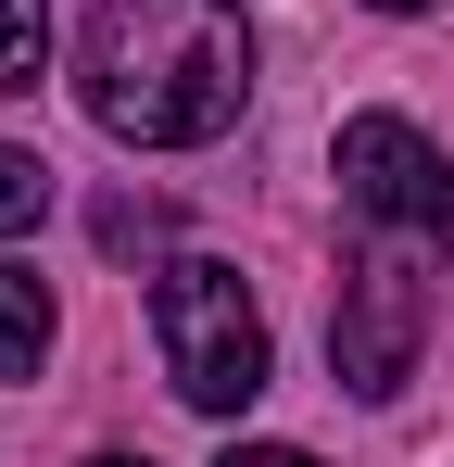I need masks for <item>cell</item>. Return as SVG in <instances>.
<instances>
[{"label":"cell","instance_id":"cell-4","mask_svg":"<svg viewBox=\"0 0 454 467\" xmlns=\"http://www.w3.org/2000/svg\"><path fill=\"white\" fill-rule=\"evenodd\" d=\"M341 202L366 228H404V240L454 253V152H429L404 114H354L341 127Z\"/></svg>","mask_w":454,"mask_h":467},{"label":"cell","instance_id":"cell-1","mask_svg":"<svg viewBox=\"0 0 454 467\" xmlns=\"http://www.w3.org/2000/svg\"><path fill=\"white\" fill-rule=\"evenodd\" d=\"M76 101L127 152H202L253 101V26L240 0H101L76 38Z\"/></svg>","mask_w":454,"mask_h":467},{"label":"cell","instance_id":"cell-10","mask_svg":"<svg viewBox=\"0 0 454 467\" xmlns=\"http://www.w3.org/2000/svg\"><path fill=\"white\" fill-rule=\"evenodd\" d=\"M88 467H151V455H88Z\"/></svg>","mask_w":454,"mask_h":467},{"label":"cell","instance_id":"cell-3","mask_svg":"<svg viewBox=\"0 0 454 467\" xmlns=\"http://www.w3.org/2000/svg\"><path fill=\"white\" fill-rule=\"evenodd\" d=\"M417 341H429V265H417V253H354V265H341V316H328L341 391L391 404V391L417 379Z\"/></svg>","mask_w":454,"mask_h":467},{"label":"cell","instance_id":"cell-2","mask_svg":"<svg viewBox=\"0 0 454 467\" xmlns=\"http://www.w3.org/2000/svg\"><path fill=\"white\" fill-rule=\"evenodd\" d=\"M151 341H164L177 404H202V417H240V404L265 391V367H278L265 304L240 291V265H215V253H177V265L151 278Z\"/></svg>","mask_w":454,"mask_h":467},{"label":"cell","instance_id":"cell-8","mask_svg":"<svg viewBox=\"0 0 454 467\" xmlns=\"http://www.w3.org/2000/svg\"><path fill=\"white\" fill-rule=\"evenodd\" d=\"M227 467H315L303 442H227Z\"/></svg>","mask_w":454,"mask_h":467},{"label":"cell","instance_id":"cell-5","mask_svg":"<svg viewBox=\"0 0 454 467\" xmlns=\"http://www.w3.org/2000/svg\"><path fill=\"white\" fill-rule=\"evenodd\" d=\"M38 354H51V278L0 265V379H38Z\"/></svg>","mask_w":454,"mask_h":467},{"label":"cell","instance_id":"cell-7","mask_svg":"<svg viewBox=\"0 0 454 467\" xmlns=\"http://www.w3.org/2000/svg\"><path fill=\"white\" fill-rule=\"evenodd\" d=\"M38 215H51V164L0 140V240H13V228H38Z\"/></svg>","mask_w":454,"mask_h":467},{"label":"cell","instance_id":"cell-6","mask_svg":"<svg viewBox=\"0 0 454 467\" xmlns=\"http://www.w3.org/2000/svg\"><path fill=\"white\" fill-rule=\"evenodd\" d=\"M51 77V0H0V88Z\"/></svg>","mask_w":454,"mask_h":467},{"label":"cell","instance_id":"cell-9","mask_svg":"<svg viewBox=\"0 0 454 467\" xmlns=\"http://www.w3.org/2000/svg\"><path fill=\"white\" fill-rule=\"evenodd\" d=\"M366 13H429V0H366Z\"/></svg>","mask_w":454,"mask_h":467}]
</instances>
